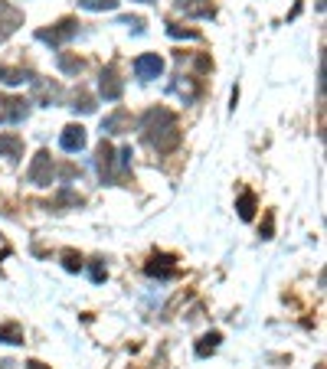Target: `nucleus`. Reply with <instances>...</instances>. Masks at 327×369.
Here are the masks:
<instances>
[{
  "label": "nucleus",
  "instance_id": "nucleus-1",
  "mask_svg": "<svg viewBox=\"0 0 327 369\" xmlns=\"http://www.w3.org/2000/svg\"><path fill=\"white\" fill-rule=\"evenodd\" d=\"M141 134L151 144L157 154H170V150L180 148V124H177V114L170 108H148L144 118H141Z\"/></svg>",
  "mask_w": 327,
  "mask_h": 369
},
{
  "label": "nucleus",
  "instance_id": "nucleus-2",
  "mask_svg": "<svg viewBox=\"0 0 327 369\" xmlns=\"http://www.w3.org/2000/svg\"><path fill=\"white\" fill-rule=\"evenodd\" d=\"M79 20H72V17H66V20H59L56 26H43V30H37V39L39 43H50V46H63V43H69V39L79 33Z\"/></svg>",
  "mask_w": 327,
  "mask_h": 369
},
{
  "label": "nucleus",
  "instance_id": "nucleus-3",
  "mask_svg": "<svg viewBox=\"0 0 327 369\" xmlns=\"http://www.w3.org/2000/svg\"><path fill=\"white\" fill-rule=\"evenodd\" d=\"M26 177H30V183L33 186H50L52 183V157H50V150H39L37 157H33Z\"/></svg>",
  "mask_w": 327,
  "mask_h": 369
},
{
  "label": "nucleus",
  "instance_id": "nucleus-4",
  "mask_svg": "<svg viewBox=\"0 0 327 369\" xmlns=\"http://www.w3.org/2000/svg\"><path fill=\"white\" fill-rule=\"evenodd\" d=\"M30 114V105L13 95H0V124H20Z\"/></svg>",
  "mask_w": 327,
  "mask_h": 369
},
{
  "label": "nucleus",
  "instance_id": "nucleus-5",
  "mask_svg": "<svg viewBox=\"0 0 327 369\" xmlns=\"http://www.w3.org/2000/svg\"><path fill=\"white\" fill-rule=\"evenodd\" d=\"M20 26H23V13L17 10L13 3L0 0V43H3V39H10Z\"/></svg>",
  "mask_w": 327,
  "mask_h": 369
},
{
  "label": "nucleus",
  "instance_id": "nucleus-6",
  "mask_svg": "<svg viewBox=\"0 0 327 369\" xmlns=\"http://www.w3.org/2000/svg\"><path fill=\"white\" fill-rule=\"evenodd\" d=\"M99 92H101V99H105V101H118V99H121L125 86H121V79H118V69H115V66H105V69H101Z\"/></svg>",
  "mask_w": 327,
  "mask_h": 369
},
{
  "label": "nucleus",
  "instance_id": "nucleus-7",
  "mask_svg": "<svg viewBox=\"0 0 327 369\" xmlns=\"http://www.w3.org/2000/svg\"><path fill=\"white\" fill-rule=\"evenodd\" d=\"M161 72H164V59L157 52H144V56L135 59V75H138L141 82H151V79H157Z\"/></svg>",
  "mask_w": 327,
  "mask_h": 369
},
{
  "label": "nucleus",
  "instance_id": "nucleus-8",
  "mask_svg": "<svg viewBox=\"0 0 327 369\" xmlns=\"http://www.w3.org/2000/svg\"><path fill=\"white\" fill-rule=\"evenodd\" d=\"M95 167H99V177L105 183H112L115 180V148L108 141H101L99 150H95Z\"/></svg>",
  "mask_w": 327,
  "mask_h": 369
},
{
  "label": "nucleus",
  "instance_id": "nucleus-9",
  "mask_svg": "<svg viewBox=\"0 0 327 369\" xmlns=\"http://www.w3.org/2000/svg\"><path fill=\"white\" fill-rule=\"evenodd\" d=\"M63 99V88L50 82V79H33V101L37 105H56Z\"/></svg>",
  "mask_w": 327,
  "mask_h": 369
},
{
  "label": "nucleus",
  "instance_id": "nucleus-10",
  "mask_svg": "<svg viewBox=\"0 0 327 369\" xmlns=\"http://www.w3.org/2000/svg\"><path fill=\"white\" fill-rule=\"evenodd\" d=\"M59 148L69 150V154H79L86 148V128L82 124H66L63 134H59Z\"/></svg>",
  "mask_w": 327,
  "mask_h": 369
},
{
  "label": "nucleus",
  "instance_id": "nucleus-11",
  "mask_svg": "<svg viewBox=\"0 0 327 369\" xmlns=\"http://www.w3.org/2000/svg\"><path fill=\"white\" fill-rule=\"evenodd\" d=\"M177 10L184 13V17L206 20V17H213L216 13V7H213V0H177Z\"/></svg>",
  "mask_w": 327,
  "mask_h": 369
},
{
  "label": "nucleus",
  "instance_id": "nucleus-12",
  "mask_svg": "<svg viewBox=\"0 0 327 369\" xmlns=\"http://www.w3.org/2000/svg\"><path fill=\"white\" fill-rule=\"evenodd\" d=\"M131 128V114H128L125 108L112 111L108 118H101V137L105 134H121V131H128Z\"/></svg>",
  "mask_w": 327,
  "mask_h": 369
},
{
  "label": "nucleus",
  "instance_id": "nucleus-13",
  "mask_svg": "<svg viewBox=\"0 0 327 369\" xmlns=\"http://www.w3.org/2000/svg\"><path fill=\"white\" fill-rule=\"evenodd\" d=\"M144 271L151 275V278H174L177 275V265L170 255H154L148 265H144Z\"/></svg>",
  "mask_w": 327,
  "mask_h": 369
},
{
  "label": "nucleus",
  "instance_id": "nucleus-14",
  "mask_svg": "<svg viewBox=\"0 0 327 369\" xmlns=\"http://www.w3.org/2000/svg\"><path fill=\"white\" fill-rule=\"evenodd\" d=\"M0 82L3 86H23V82H33V72L20 69V66H0Z\"/></svg>",
  "mask_w": 327,
  "mask_h": 369
},
{
  "label": "nucleus",
  "instance_id": "nucleus-15",
  "mask_svg": "<svg viewBox=\"0 0 327 369\" xmlns=\"http://www.w3.org/2000/svg\"><path fill=\"white\" fill-rule=\"evenodd\" d=\"M20 154H23V141H20V134H0V157L20 160Z\"/></svg>",
  "mask_w": 327,
  "mask_h": 369
},
{
  "label": "nucleus",
  "instance_id": "nucleus-16",
  "mask_svg": "<svg viewBox=\"0 0 327 369\" xmlns=\"http://www.w3.org/2000/svg\"><path fill=\"white\" fill-rule=\"evenodd\" d=\"M219 340H223V337H219V333H203L200 340H197V346H193V350H197V357L200 359H206L210 357V353H216V346H219Z\"/></svg>",
  "mask_w": 327,
  "mask_h": 369
},
{
  "label": "nucleus",
  "instance_id": "nucleus-17",
  "mask_svg": "<svg viewBox=\"0 0 327 369\" xmlns=\"http://www.w3.org/2000/svg\"><path fill=\"white\" fill-rule=\"evenodd\" d=\"M56 62H59V69H63L66 75H79L82 69H86V62L79 59V56H69V52H59V56H56Z\"/></svg>",
  "mask_w": 327,
  "mask_h": 369
},
{
  "label": "nucleus",
  "instance_id": "nucleus-18",
  "mask_svg": "<svg viewBox=\"0 0 327 369\" xmlns=\"http://www.w3.org/2000/svg\"><path fill=\"white\" fill-rule=\"evenodd\" d=\"M0 343H23V330H20V323H0Z\"/></svg>",
  "mask_w": 327,
  "mask_h": 369
},
{
  "label": "nucleus",
  "instance_id": "nucleus-19",
  "mask_svg": "<svg viewBox=\"0 0 327 369\" xmlns=\"http://www.w3.org/2000/svg\"><path fill=\"white\" fill-rule=\"evenodd\" d=\"M236 210H239V219H242V222H249L252 216H255V193H252V190H246V193L239 197Z\"/></svg>",
  "mask_w": 327,
  "mask_h": 369
},
{
  "label": "nucleus",
  "instance_id": "nucleus-20",
  "mask_svg": "<svg viewBox=\"0 0 327 369\" xmlns=\"http://www.w3.org/2000/svg\"><path fill=\"white\" fill-rule=\"evenodd\" d=\"M174 92H180V95H184V101H193L197 95H200V86H197L193 79H184V75H180V82L174 86Z\"/></svg>",
  "mask_w": 327,
  "mask_h": 369
},
{
  "label": "nucleus",
  "instance_id": "nucleus-21",
  "mask_svg": "<svg viewBox=\"0 0 327 369\" xmlns=\"http://www.w3.org/2000/svg\"><path fill=\"white\" fill-rule=\"evenodd\" d=\"M79 7H82V10L101 13V10H115V7H118V0H79Z\"/></svg>",
  "mask_w": 327,
  "mask_h": 369
},
{
  "label": "nucleus",
  "instance_id": "nucleus-22",
  "mask_svg": "<svg viewBox=\"0 0 327 369\" xmlns=\"http://www.w3.org/2000/svg\"><path fill=\"white\" fill-rule=\"evenodd\" d=\"M167 33L174 39H200V30H190V26H177V23H167Z\"/></svg>",
  "mask_w": 327,
  "mask_h": 369
},
{
  "label": "nucleus",
  "instance_id": "nucleus-23",
  "mask_svg": "<svg viewBox=\"0 0 327 369\" xmlns=\"http://www.w3.org/2000/svg\"><path fill=\"white\" fill-rule=\"evenodd\" d=\"M76 105H72V108L76 111H82V114H92V111H95V99H92V95H86V92H76Z\"/></svg>",
  "mask_w": 327,
  "mask_h": 369
},
{
  "label": "nucleus",
  "instance_id": "nucleus-24",
  "mask_svg": "<svg viewBox=\"0 0 327 369\" xmlns=\"http://www.w3.org/2000/svg\"><path fill=\"white\" fill-rule=\"evenodd\" d=\"M63 268L66 271H82V255L72 252V248H66L63 252Z\"/></svg>",
  "mask_w": 327,
  "mask_h": 369
},
{
  "label": "nucleus",
  "instance_id": "nucleus-25",
  "mask_svg": "<svg viewBox=\"0 0 327 369\" xmlns=\"http://www.w3.org/2000/svg\"><path fill=\"white\" fill-rule=\"evenodd\" d=\"M88 278H92L95 284L105 281V278H108V268H105V261H101V259L92 261V265H88Z\"/></svg>",
  "mask_w": 327,
  "mask_h": 369
},
{
  "label": "nucleus",
  "instance_id": "nucleus-26",
  "mask_svg": "<svg viewBox=\"0 0 327 369\" xmlns=\"http://www.w3.org/2000/svg\"><path fill=\"white\" fill-rule=\"evenodd\" d=\"M56 203H59V206H82V197H79V193H72V190H63Z\"/></svg>",
  "mask_w": 327,
  "mask_h": 369
},
{
  "label": "nucleus",
  "instance_id": "nucleus-27",
  "mask_svg": "<svg viewBox=\"0 0 327 369\" xmlns=\"http://www.w3.org/2000/svg\"><path fill=\"white\" fill-rule=\"evenodd\" d=\"M262 239H272V235H275V216H272V212H265V222H262Z\"/></svg>",
  "mask_w": 327,
  "mask_h": 369
},
{
  "label": "nucleus",
  "instance_id": "nucleus-28",
  "mask_svg": "<svg viewBox=\"0 0 327 369\" xmlns=\"http://www.w3.org/2000/svg\"><path fill=\"white\" fill-rule=\"evenodd\" d=\"M121 23L131 26L135 33H141V30H144V20H141V17H121Z\"/></svg>",
  "mask_w": 327,
  "mask_h": 369
},
{
  "label": "nucleus",
  "instance_id": "nucleus-29",
  "mask_svg": "<svg viewBox=\"0 0 327 369\" xmlns=\"http://www.w3.org/2000/svg\"><path fill=\"white\" fill-rule=\"evenodd\" d=\"M23 369H52V366H46V363H39V359H30Z\"/></svg>",
  "mask_w": 327,
  "mask_h": 369
},
{
  "label": "nucleus",
  "instance_id": "nucleus-30",
  "mask_svg": "<svg viewBox=\"0 0 327 369\" xmlns=\"http://www.w3.org/2000/svg\"><path fill=\"white\" fill-rule=\"evenodd\" d=\"M141 3H154V0H141Z\"/></svg>",
  "mask_w": 327,
  "mask_h": 369
}]
</instances>
